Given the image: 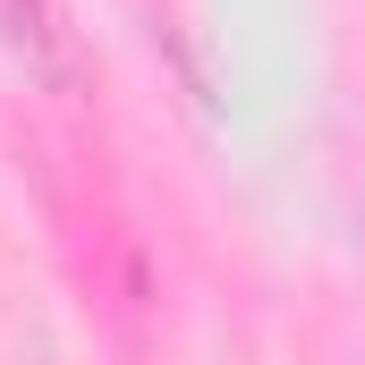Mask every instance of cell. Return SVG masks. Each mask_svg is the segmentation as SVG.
Wrapping results in <instances>:
<instances>
[{"label":"cell","instance_id":"cell-1","mask_svg":"<svg viewBox=\"0 0 365 365\" xmlns=\"http://www.w3.org/2000/svg\"><path fill=\"white\" fill-rule=\"evenodd\" d=\"M9 34H17V51H26L43 77H60V60H51V34H43V0H9Z\"/></svg>","mask_w":365,"mask_h":365}]
</instances>
